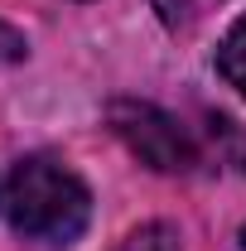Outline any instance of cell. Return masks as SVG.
<instances>
[{"instance_id": "obj_1", "label": "cell", "mask_w": 246, "mask_h": 251, "mask_svg": "<svg viewBox=\"0 0 246 251\" xmlns=\"http://www.w3.org/2000/svg\"><path fill=\"white\" fill-rule=\"evenodd\" d=\"M5 218L29 242L73 247L92 218V193L53 155H25L5 179Z\"/></svg>"}, {"instance_id": "obj_4", "label": "cell", "mask_w": 246, "mask_h": 251, "mask_svg": "<svg viewBox=\"0 0 246 251\" xmlns=\"http://www.w3.org/2000/svg\"><path fill=\"white\" fill-rule=\"evenodd\" d=\"M116 251H184V247H179V232H174L169 222H145V227H135Z\"/></svg>"}, {"instance_id": "obj_3", "label": "cell", "mask_w": 246, "mask_h": 251, "mask_svg": "<svg viewBox=\"0 0 246 251\" xmlns=\"http://www.w3.org/2000/svg\"><path fill=\"white\" fill-rule=\"evenodd\" d=\"M217 73L227 77V87H237L246 97V15L227 29V39L217 44Z\"/></svg>"}, {"instance_id": "obj_6", "label": "cell", "mask_w": 246, "mask_h": 251, "mask_svg": "<svg viewBox=\"0 0 246 251\" xmlns=\"http://www.w3.org/2000/svg\"><path fill=\"white\" fill-rule=\"evenodd\" d=\"M154 10L164 15V25H188V0H154Z\"/></svg>"}, {"instance_id": "obj_7", "label": "cell", "mask_w": 246, "mask_h": 251, "mask_svg": "<svg viewBox=\"0 0 246 251\" xmlns=\"http://www.w3.org/2000/svg\"><path fill=\"white\" fill-rule=\"evenodd\" d=\"M242 247H246V227H242Z\"/></svg>"}, {"instance_id": "obj_5", "label": "cell", "mask_w": 246, "mask_h": 251, "mask_svg": "<svg viewBox=\"0 0 246 251\" xmlns=\"http://www.w3.org/2000/svg\"><path fill=\"white\" fill-rule=\"evenodd\" d=\"M15 58H25V39L0 25V63H15Z\"/></svg>"}, {"instance_id": "obj_2", "label": "cell", "mask_w": 246, "mask_h": 251, "mask_svg": "<svg viewBox=\"0 0 246 251\" xmlns=\"http://www.w3.org/2000/svg\"><path fill=\"white\" fill-rule=\"evenodd\" d=\"M106 121L111 130L125 140V150L135 159H145L159 174H188L198 164V145L184 126L174 121L169 111H159L154 101H111L106 106Z\"/></svg>"}]
</instances>
